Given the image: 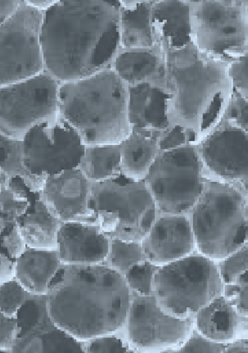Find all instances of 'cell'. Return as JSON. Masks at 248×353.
Masks as SVG:
<instances>
[{
	"label": "cell",
	"mask_w": 248,
	"mask_h": 353,
	"mask_svg": "<svg viewBox=\"0 0 248 353\" xmlns=\"http://www.w3.org/2000/svg\"><path fill=\"white\" fill-rule=\"evenodd\" d=\"M119 18L118 1H58L47 9L41 27L47 68L68 82L106 68L119 49Z\"/></svg>",
	"instance_id": "cell-1"
},
{
	"label": "cell",
	"mask_w": 248,
	"mask_h": 353,
	"mask_svg": "<svg viewBox=\"0 0 248 353\" xmlns=\"http://www.w3.org/2000/svg\"><path fill=\"white\" fill-rule=\"evenodd\" d=\"M47 295L52 322L81 341L117 329L129 306V290L120 274L98 264L63 265Z\"/></svg>",
	"instance_id": "cell-2"
},
{
	"label": "cell",
	"mask_w": 248,
	"mask_h": 353,
	"mask_svg": "<svg viewBox=\"0 0 248 353\" xmlns=\"http://www.w3.org/2000/svg\"><path fill=\"white\" fill-rule=\"evenodd\" d=\"M162 48L168 128H183L194 143L219 121L228 106L234 90L231 63L200 52L192 41L179 49Z\"/></svg>",
	"instance_id": "cell-3"
},
{
	"label": "cell",
	"mask_w": 248,
	"mask_h": 353,
	"mask_svg": "<svg viewBox=\"0 0 248 353\" xmlns=\"http://www.w3.org/2000/svg\"><path fill=\"white\" fill-rule=\"evenodd\" d=\"M59 112L86 146L120 144L132 133L128 85L111 68L59 87Z\"/></svg>",
	"instance_id": "cell-4"
},
{
	"label": "cell",
	"mask_w": 248,
	"mask_h": 353,
	"mask_svg": "<svg viewBox=\"0 0 248 353\" xmlns=\"http://www.w3.org/2000/svg\"><path fill=\"white\" fill-rule=\"evenodd\" d=\"M204 175L203 192L192 208V229L204 255L223 259L248 241V193L205 170Z\"/></svg>",
	"instance_id": "cell-5"
},
{
	"label": "cell",
	"mask_w": 248,
	"mask_h": 353,
	"mask_svg": "<svg viewBox=\"0 0 248 353\" xmlns=\"http://www.w3.org/2000/svg\"><path fill=\"white\" fill-rule=\"evenodd\" d=\"M154 202L144 181L122 173L114 179L91 182L89 207L93 224L110 238L144 237L155 218Z\"/></svg>",
	"instance_id": "cell-6"
},
{
	"label": "cell",
	"mask_w": 248,
	"mask_h": 353,
	"mask_svg": "<svg viewBox=\"0 0 248 353\" xmlns=\"http://www.w3.org/2000/svg\"><path fill=\"white\" fill-rule=\"evenodd\" d=\"M193 143L206 171L248 193V102L235 90L219 121Z\"/></svg>",
	"instance_id": "cell-7"
},
{
	"label": "cell",
	"mask_w": 248,
	"mask_h": 353,
	"mask_svg": "<svg viewBox=\"0 0 248 353\" xmlns=\"http://www.w3.org/2000/svg\"><path fill=\"white\" fill-rule=\"evenodd\" d=\"M191 41L201 53L231 63L248 51L246 1H189Z\"/></svg>",
	"instance_id": "cell-8"
},
{
	"label": "cell",
	"mask_w": 248,
	"mask_h": 353,
	"mask_svg": "<svg viewBox=\"0 0 248 353\" xmlns=\"http://www.w3.org/2000/svg\"><path fill=\"white\" fill-rule=\"evenodd\" d=\"M204 166L195 144L160 151L144 178L161 210L180 213L193 208L205 183Z\"/></svg>",
	"instance_id": "cell-9"
},
{
	"label": "cell",
	"mask_w": 248,
	"mask_h": 353,
	"mask_svg": "<svg viewBox=\"0 0 248 353\" xmlns=\"http://www.w3.org/2000/svg\"><path fill=\"white\" fill-rule=\"evenodd\" d=\"M162 303L176 314L198 312L223 295L224 283L217 265L205 255H191L172 261L155 277Z\"/></svg>",
	"instance_id": "cell-10"
},
{
	"label": "cell",
	"mask_w": 248,
	"mask_h": 353,
	"mask_svg": "<svg viewBox=\"0 0 248 353\" xmlns=\"http://www.w3.org/2000/svg\"><path fill=\"white\" fill-rule=\"evenodd\" d=\"M86 145L77 130L59 112L35 125L22 140L23 166L43 185L48 176L76 168Z\"/></svg>",
	"instance_id": "cell-11"
},
{
	"label": "cell",
	"mask_w": 248,
	"mask_h": 353,
	"mask_svg": "<svg viewBox=\"0 0 248 353\" xmlns=\"http://www.w3.org/2000/svg\"><path fill=\"white\" fill-rule=\"evenodd\" d=\"M59 87L44 74L1 86L0 134L22 140L33 126L57 114Z\"/></svg>",
	"instance_id": "cell-12"
},
{
	"label": "cell",
	"mask_w": 248,
	"mask_h": 353,
	"mask_svg": "<svg viewBox=\"0 0 248 353\" xmlns=\"http://www.w3.org/2000/svg\"><path fill=\"white\" fill-rule=\"evenodd\" d=\"M42 16L30 6L17 10L1 25V86L37 75L42 68Z\"/></svg>",
	"instance_id": "cell-13"
},
{
	"label": "cell",
	"mask_w": 248,
	"mask_h": 353,
	"mask_svg": "<svg viewBox=\"0 0 248 353\" xmlns=\"http://www.w3.org/2000/svg\"><path fill=\"white\" fill-rule=\"evenodd\" d=\"M191 321L164 314L154 297H142L133 303L129 319L131 341L142 348H161L177 344L190 330Z\"/></svg>",
	"instance_id": "cell-14"
},
{
	"label": "cell",
	"mask_w": 248,
	"mask_h": 353,
	"mask_svg": "<svg viewBox=\"0 0 248 353\" xmlns=\"http://www.w3.org/2000/svg\"><path fill=\"white\" fill-rule=\"evenodd\" d=\"M90 190L91 182L76 168L48 176L38 197L62 222L93 224L89 207Z\"/></svg>",
	"instance_id": "cell-15"
},
{
	"label": "cell",
	"mask_w": 248,
	"mask_h": 353,
	"mask_svg": "<svg viewBox=\"0 0 248 353\" xmlns=\"http://www.w3.org/2000/svg\"><path fill=\"white\" fill-rule=\"evenodd\" d=\"M109 237L93 224L63 222L57 236V252L63 265L97 264L109 252Z\"/></svg>",
	"instance_id": "cell-16"
},
{
	"label": "cell",
	"mask_w": 248,
	"mask_h": 353,
	"mask_svg": "<svg viewBox=\"0 0 248 353\" xmlns=\"http://www.w3.org/2000/svg\"><path fill=\"white\" fill-rule=\"evenodd\" d=\"M110 67L128 86L148 83L167 93L165 53L160 42L149 48L119 49Z\"/></svg>",
	"instance_id": "cell-17"
},
{
	"label": "cell",
	"mask_w": 248,
	"mask_h": 353,
	"mask_svg": "<svg viewBox=\"0 0 248 353\" xmlns=\"http://www.w3.org/2000/svg\"><path fill=\"white\" fill-rule=\"evenodd\" d=\"M194 235L188 220L182 216L161 218L143 242L144 253L152 261L179 259L193 247Z\"/></svg>",
	"instance_id": "cell-18"
},
{
	"label": "cell",
	"mask_w": 248,
	"mask_h": 353,
	"mask_svg": "<svg viewBox=\"0 0 248 353\" xmlns=\"http://www.w3.org/2000/svg\"><path fill=\"white\" fill-rule=\"evenodd\" d=\"M168 94L148 83L128 86V111L132 131L161 135L167 130Z\"/></svg>",
	"instance_id": "cell-19"
},
{
	"label": "cell",
	"mask_w": 248,
	"mask_h": 353,
	"mask_svg": "<svg viewBox=\"0 0 248 353\" xmlns=\"http://www.w3.org/2000/svg\"><path fill=\"white\" fill-rule=\"evenodd\" d=\"M196 324L203 335L216 342L248 339V317L240 314L224 295L197 312Z\"/></svg>",
	"instance_id": "cell-20"
},
{
	"label": "cell",
	"mask_w": 248,
	"mask_h": 353,
	"mask_svg": "<svg viewBox=\"0 0 248 353\" xmlns=\"http://www.w3.org/2000/svg\"><path fill=\"white\" fill-rule=\"evenodd\" d=\"M152 22L162 47L179 49L191 42L189 1H154Z\"/></svg>",
	"instance_id": "cell-21"
},
{
	"label": "cell",
	"mask_w": 248,
	"mask_h": 353,
	"mask_svg": "<svg viewBox=\"0 0 248 353\" xmlns=\"http://www.w3.org/2000/svg\"><path fill=\"white\" fill-rule=\"evenodd\" d=\"M153 1H118L119 49L149 48L159 42L152 27Z\"/></svg>",
	"instance_id": "cell-22"
},
{
	"label": "cell",
	"mask_w": 248,
	"mask_h": 353,
	"mask_svg": "<svg viewBox=\"0 0 248 353\" xmlns=\"http://www.w3.org/2000/svg\"><path fill=\"white\" fill-rule=\"evenodd\" d=\"M16 262L15 279L27 292L37 296L47 295L51 281L63 266L57 250L27 246Z\"/></svg>",
	"instance_id": "cell-23"
},
{
	"label": "cell",
	"mask_w": 248,
	"mask_h": 353,
	"mask_svg": "<svg viewBox=\"0 0 248 353\" xmlns=\"http://www.w3.org/2000/svg\"><path fill=\"white\" fill-rule=\"evenodd\" d=\"M161 135L132 131L120 145L122 173L127 177L143 180L160 152L159 141Z\"/></svg>",
	"instance_id": "cell-24"
},
{
	"label": "cell",
	"mask_w": 248,
	"mask_h": 353,
	"mask_svg": "<svg viewBox=\"0 0 248 353\" xmlns=\"http://www.w3.org/2000/svg\"><path fill=\"white\" fill-rule=\"evenodd\" d=\"M62 223L48 211L38 195L33 211L19 220L18 228L27 247L57 250L58 232Z\"/></svg>",
	"instance_id": "cell-25"
},
{
	"label": "cell",
	"mask_w": 248,
	"mask_h": 353,
	"mask_svg": "<svg viewBox=\"0 0 248 353\" xmlns=\"http://www.w3.org/2000/svg\"><path fill=\"white\" fill-rule=\"evenodd\" d=\"M120 144L86 146L77 168L91 183L117 178L122 173Z\"/></svg>",
	"instance_id": "cell-26"
},
{
	"label": "cell",
	"mask_w": 248,
	"mask_h": 353,
	"mask_svg": "<svg viewBox=\"0 0 248 353\" xmlns=\"http://www.w3.org/2000/svg\"><path fill=\"white\" fill-rule=\"evenodd\" d=\"M1 233L10 230L24 216L30 206L27 190L20 176L0 173Z\"/></svg>",
	"instance_id": "cell-27"
},
{
	"label": "cell",
	"mask_w": 248,
	"mask_h": 353,
	"mask_svg": "<svg viewBox=\"0 0 248 353\" xmlns=\"http://www.w3.org/2000/svg\"><path fill=\"white\" fill-rule=\"evenodd\" d=\"M46 300L30 298L18 309L16 318L20 331L13 351L17 349L16 352H20L32 339L54 325L48 314Z\"/></svg>",
	"instance_id": "cell-28"
},
{
	"label": "cell",
	"mask_w": 248,
	"mask_h": 353,
	"mask_svg": "<svg viewBox=\"0 0 248 353\" xmlns=\"http://www.w3.org/2000/svg\"><path fill=\"white\" fill-rule=\"evenodd\" d=\"M0 173L9 177L20 176L32 192L39 193L43 186L28 174L23 166L22 140L10 138L0 134Z\"/></svg>",
	"instance_id": "cell-29"
},
{
	"label": "cell",
	"mask_w": 248,
	"mask_h": 353,
	"mask_svg": "<svg viewBox=\"0 0 248 353\" xmlns=\"http://www.w3.org/2000/svg\"><path fill=\"white\" fill-rule=\"evenodd\" d=\"M38 337L42 352H85L78 340L55 325Z\"/></svg>",
	"instance_id": "cell-30"
},
{
	"label": "cell",
	"mask_w": 248,
	"mask_h": 353,
	"mask_svg": "<svg viewBox=\"0 0 248 353\" xmlns=\"http://www.w3.org/2000/svg\"><path fill=\"white\" fill-rule=\"evenodd\" d=\"M108 257L112 267L125 270L141 260V248L134 242L112 238Z\"/></svg>",
	"instance_id": "cell-31"
},
{
	"label": "cell",
	"mask_w": 248,
	"mask_h": 353,
	"mask_svg": "<svg viewBox=\"0 0 248 353\" xmlns=\"http://www.w3.org/2000/svg\"><path fill=\"white\" fill-rule=\"evenodd\" d=\"M1 313L10 318H16L18 309L30 298L31 294L14 279L1 284Z\"/></svg>",
	"instance_id": "cell-32"
},
{
	"label": "cell",
	"mask_w": 248,
	"mask_h": 353,
	"mask_svg": "<svg viewBox=\"0 0 248 353\" xmlns=\"http://www.w3.org/2000/svg\"><path fill=\"white\" fill-rule=\"evenodd\" d=\"M217 267L224 284L233 282L238 275L248 270V241L221 259Z\"/></svg>",
	"instance_id": "cell-33"
},
{
	"label": "cell",
	"mask_w": 248,
	"mask_h": 353,
	"mask_svg": "<svg viewBox=\"0 0 248 353\" xmlns=\"http://www.w3.org/2000/svg\"><path fill=\"white\" fill-rule=\"evenodd\" d=\"M223 295L240 314L248 317V270L233 282L225 284Z\"/></svg>",
	"instance_id": "cell-34"
},
{
	"label": "cell",
	"mask_w": 248,
	"mask_h": 353,
	"mask_svg": "<svg viewBox=\"0 0 248 353\" xmlns=\"http://www.w3.org/2000/svg\"><path fill=\"white\" fill-rule=\"evenodd\" d=\"M154 270L153 265L148 262L136 263L129 269L127 278L133 289L142 294H148L151 291Z\"/></svg>",
	"instance_id": "cell-35"
},
{
	"label": "cell",
	"mask_w": 248,
	"mask_h": 353,
	"mask_svg": "<svg viewBox=\"0 0 248 353\" xmlns=\"http://www.w3.org/2000/svg\"><path fill=\"white\" fill-rule=\"evenodd\" d=\"M227 344L212 340L194 330L190 338L178 350L181 352H226Z\"/></svg>",
	"instance_id": "cell-36"
},
{
	"label": "cell",
	"mask_w": 248,
	"mask_h": 353,
	"mask_svg": "<svg viewBox=\"0 0 248 353\" xmlns=\"http://www.w3.org/2000/svg\"><path fill=\"white\" fill-rule=\"evenodd\" d=\"M229 73L234 89L248 102V51L230 64Z\"/></svg>",
	"instance_id": "cell-37"
},
{
	"label": "cell",
	"mask_w": 248,
	"mask_h": 353,
	"mask_svg": "<svg viewBox=\"0 0 248 353\" xmlns=\"http://www.w3.org/2000/svg\"><path fill=\"white\" fill-rule=\"evenodd\" d=\"M18 222L10 230L1 233V248L6 250L7 255L14 260L21 255L27 247L19 230Z\"/></svg>",
	"instance_id": "cell-38"
},
{
	"label": "cell",
	"mask_w": 248,
	"mask_h": 353,
	"mask_svg": "<svg viewBox=\"0 0 248 353\" xmlns=\"http://www.w3.org/2000/svg\"><path fill=\"white\" fill-rule=\"evenodd\" d=\"M191 142L188 134L182 128L175 126L168 128L159 138L160 151L175 149Z\"/></svg>",
	"instance_id": "cell-39"
},
{
	"label": "cell",
	"mask_w": 248,
	"mask_h": 353,
	"mask_svg": "<svg viewBox=\"0 0 248 353\" xmlns=\"http://www.w3.org/2000/svg\"><path fill=\"white\" fill-rule=\"evenodd\" d=\"M20 329L16 318H10L1 313V351H11Z\"/></svg>",
	"instance_id": "cell-40"
},
{
	"label": "cell",
	"mask_w": 248,
	"mask_h": 353,
	"mask_svg": "<svg viewBox=\"0 0 248 353\" xmlns=\"http://www.w3.org/2000/svg\"><path fill=\"white\" fill-rule=\"evenodd\" d=\"M88 352H124L127 348L122 341L114 336L97 337L92 340L87 345Z\"/></svg>",
	"instance_id": "cell-41"
},
{
	"label": "cell",
	"mask_w": 248,
	"mask_h": 353,
	"mask_svg": "<svg viewBox=\"0 0 248 353\" xmlns=\"http://www.w3.org/2000/svg\"><path fill=\"white\" fill-rule=\"evenodd\" d=\"M1 284L9 281L15 278L16 260L11 259L4 252L1 251Z\"/></svg>",
	"instance_id": "cell-42"
},
{
	"label": "cell",
	"mask_w": 248,
	"mask_h": 353,
	"mask_svg": "<svg viewBox=\"0 0 248 353\" xmlns=\"http://www.w3.org/2000/svg\"><path fill=\"white\" fill-rule=\"evenodd\" d=\"M226 352H248V339H238L228 343Z\"/></svg>",
	"instance_id": "cell-43"
},
{
	"label": "cell",
	"mask_w": 248,
	"mask_h": 353,
	"mask_svg": "<svg viewBox=\"0 0 248 353\" xmlns=\"http://www.w3.org/2000/svg\"><path fill=\"white\" fill-rule=\"evenodd\" d=\"M1 23L5 21L15 9L19 6V3L13 1H1Z\"/></svg>",
	"instance_id": "cell-44"
},
{
	"label": "cell",
	"mask_w": 248,
	"mask_h": 353,
	"mask_svg": "<svg viewBox=\"0 0 248 353\" xmlns=\"http://www.w3.org/2000/svg\"><path fill=\"white\" fill-rule=\"evenodd\" d=\"M58 1H28L27 5L35 9H48Z\"/></svg>",
	"instance_id": "cell-45"
},
{
	"label": "cell",
	"mask_w": 248,
	"mask_h": 353,
	"mask_svg": "<svg viewBox=\"0 0 248 353\" xmlns=\"http://www.w3.org/2000/svg\"><path fill=\"white\" fill-rule=\"evenodd\" d=\"M247 2V9H248V1H246Z\"/></svg>",
	"instance_id": "cell-46"
}]
</instances>
